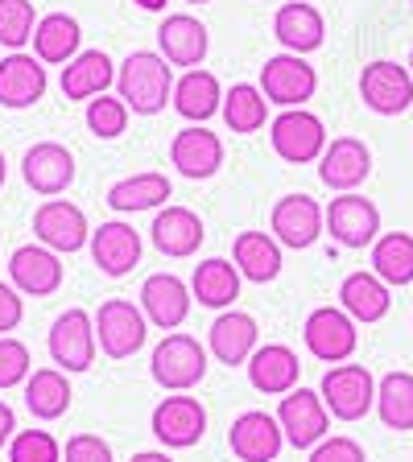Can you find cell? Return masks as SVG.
Returning a JSON list of instances; mask_svg holds the SVG:
<instances>
[{
  "label": "cell",
  "mask_w": 413,
  "mask_h": 462,
  "mask_svg": "<svg viewBox=\"0 0 413 462\" xmlns=\"http://www.w3.org/2000/svg\"><path fill=\"white\" fill-rule=\"evenodd\" d=\"M116 83H120V99L136 116H157L165 107V99H174L170 62L162 54H154V50L128 54L120 62V70H116Z\"/></svg>",
  "instance_id": "cell-1"
},
{
  "label": "cell",
  "mask_w": 413,
  "mask_h": 462,
  "mask_svg": "<svg viewBox=\"0 0 413 462\" xmlns=\"http://www.w3.org/2000/svg\"><path fill=\"white\" fill-rule=\"evenodd\" d=\"M149 372L165 393H186V388L202 384V375H207V346L191 335H165L154 346Z\"/></svg>",
  "instance_id": "cell-2"
},
{
  "label": "cell",
  "mask_w": 413,
  "mask_h": 462,
  "mask_svg": "<svg viewBox=\"0 0 413 462\" xmlns=\"http://www.w3.org/2000/svg\"><path fill=\"white\" fill-rule=\"evenodd\" d=\"M318 396H323V404L331 409V417H339V421H360L376 404V380L364 364H335L323 375Z\"/></svg>",
  "instance_id": "cell-3"
},
{
  "label": "cell",
  "mask_w": 413,
  "mask_h": 462,
  "mask_svg": "<svg viewBox=\"0 0 413 462\" xmlns=\"http://www.w3.org/2000/svg\"><path fill=\"white\" fill-rule=\"evenodd\" d=\"M96 338H99V351L108 359H128L136 356L149 338V318H145L141 306L125 298H112L96 310Z\"/></svg>",
  "instance_id": "cell-4"
},
{
  "label": "cell",
  "mask_w": 413,
  "mask_h": 462,
  "mask_svg": "<svg viewBox=\"0 0 413 462\" xmlns=\"http://www.w3.org/2000/svg\"><path fill=\"white\" fill-rule=\"evenodd\" d=\"M269 141L281 162L306 165V162L323 157V149H327V128H323V120H318L314 112H306V107H286L269 125Z\"/></svg>",
  "instance_id": "cell-5"
},
{
  "label": "cell",
  "mask_w": 413,
  "mask_h": 462,
  "mask_svg": "<svg viewBox=\"0 0 413 462\" xmlns=\"http://www.w3.org/2000/svg\"><path fill=\"white\" fill-rule=\"evenodd\" d=\"M260 91L277 107H302L318 91V75L302 54H273L260 67Z\"/></svg>",
  "instance_id": "cell-6"
},
{
  "label": "cell",
  "mask_w": 413,
  "mask_h": 462,
  "mask_svg": "<svg viewBox=\"0 0 413 462\" xmlns=\"http://www.w3.org/2000/svg\"><path fill=\"white\" fill-rule=\"evenodd\" d=\"M149 430H154V438L165 450H191V446L202 442V433H207V409L194 396L174 393L154 409Z\"/></svg>",
  "instance_id": "cell-7"
},
{
  "label": "cell",
  "mask_w": 413,
  "mask_h": 462,
  "mask_svg": "<svg viewBox=\"0 0 413 462\" xmlns=\"http://www.w3.org/2000/svg\"><path fill=\"white\" fill-rule=\"evenodd\" d=\"M96 318L87 310H67L50 327V359L62 372H87L96 364Z\"/></svg>",
  "instance_id": "cell-8"
},
{
  "label": "cell",
  "mask_w": 413,
  "mask_h": 462,
  "mask_svg": "<svg viewBox=\"0 0 413 462\" xmlns=\"http://www.w3.org/2000/svg\"><path fill=\"white\" fill-rule=\"evenodd\" d=\"M277 421L286 430V442L294 450H314L323 438H327L331 425V409L323 404V396L310 393V388H294V393L281 396Z\"/></svg>",
  "instance_id": "cell-9"
},
{
  "label": "cell",
  "mask_w": 413,
  "mask_h": 462,
  "mask_svg": "<svg viewBox=\"0 0 413 462\" xmlns=\"http://www.w3.org/2000/svg\"><path fill=\"white\" fill-rule=\"evenodd\" d=\"M302 338H306V351L314 359H323V364H343V359H352V351H356V343H360L356 318L347 314V310L323 306L306 318Z\"/></svg>",
  "instance_id": "cell-10"
},
{
  "label": "cell",
  "mask_w": 413,
  "mask_h": 462,
  "mask_svg": "<svg viewBox=\"0 0 413 462\" xmlns=\"http://www.w3.org/2000/svg\"><path fill=\"white\" fill-rule=\"evenodd\" d=\"M269 227H273V240H277L281 248L302 252L323 236L327 211H323L310 194H286V199H277V207H273Z\"/></svg>",
  "instance_id": "cell-11"
},
{
  "label": "cell",
  "mask_w": 413,
  "mask_h": 462,
  "mask_svg": "<svg viewBox=\"0 0 413 462\" xmlns=\"http://www.w3.org/2000/svg\"><path fill=\"white\" fill-rule=\"evenodd\" d=\"M360 99L364 107H372L376 116H401L413 104V75L389 58L380 62H368L364 75H360Z\"/></svg>",
  "instance_id": "cell-12"
},
{
  "label": "cell",
  "mask_w": 413,
  "mask_h": 462,
  "mask_svg": "<svg viewBox=\"0 0 413 462\" xmlns=\"http://www.w3.org/2000/svg\"><path fill=\"white\" fill-rule=\"evenodd\" d=\"M33 236L38 244H46L50 252H79L83 244H91V227L87 215L67 199H46L33 211Z\"/></svg>",
  "instance_id": "cell-13"
},
{
  "label": "cell",
  "mask_w": 413,
  "mask_h": 462,
  "mask_svg": "<svg viewBox=\"0 0 413 462\" xmlns=\"http://www.w3.org/2000/svg\"><path fill=\"white\" fill-rule=\"evenodd\" d=\"M281 442H286V430H281V421L269 417L265 409L240 413L228 430V446L240 462H273L281 454Z\"/></svg>",
  "instance_id": "cell-14"
},
{
  "label": "cell",
  "mask_w": 413,
  "mask_h": 462,
  "mask_svg": "<svg viewBox=\"0 0 413 462\" xmlns=\"http://www.w3.org/2000/svg\"><path fill=\"white\" fill-rule=\"evenodd\" d=\"M327 231L331 240H339L343 248H368L376 244V231H380V211L364 194H339L327 207Z\"/></svg>",
  "instance_id": "cell-15"
},
{
  "label": "cell",
  "mask_w": 413,
  "mask_h": 462,
  "mask_svg": "<svg viewBox=\"0 0 413 462\" xmlns=\"http://www.w3.org/2000/svg\"><path fill=\"white\" fill-rule=\"evenodd\" d=\"M191 285L183 277H174V273H154V277L141 285V310L145 318L162 330H178L191 314Z\"/></svg>",
  "instance_id": "cell-16"
},
{
  "label": "cell",
  "mask_w": 413,
  "mask_h": 462,
  "mask_svg": "<svg viewBox=\"0 0 413 462\" xmlns=\"http://www.w3.org/2000/svg\"><path fill=\"white\" fill-rule=\"evenodd\" d=\"M21 173H25L29 190L54 199V194H62L70 182H75V157H70L67 144L42 141V144H33V149H25V157H21Z\"/></svg>",
  "instance_id": "cell-17"
},
{
  "label": "cell",
  "mask_w": 413,
  "mask_h": 462,
  "mask_svg": "<svg viewBox=\"0 0 413 462\" xmlns=\"http://www.w3.org/2000/svg\"><path fill=\"white\" fill-rule=\"evenodd\" d=\"M368 173H372V153L360 136H335L318 157V178L331 190H356Z\"/></svg>",
  "instance_id": "cell-18"
},
{
  "label": "cell",
  "mask_w": 413,
  "mask_h": 462,
  "mask_svg": "<svg viewBox=\"0 0 413 462\" xmlns=\"http://www.w3.org/2000/svg\"><path fill=\"white\" fill-rule=\"evenodd\" d=\"M9 281L29 298H50L62 289V260L46 244H25L9 256Z\"/></svg>",
  "instance_id": "cell-19"
},
{
  "label": "cell",
  "mask_w": 413,
  "mask_h": 462,
  "mask_svg": "<svg viewBox=\"0 0 413 462\" xmlns=\"http://www.w3.org/2000/svg\"><path fill=\"white\" fill-rule=\"evenodd\" d=\"M46 96V62L33 54L13 50L9 58H0V107H33Z\"/></svg>",
  "instance_id": "cell-20"
},
{
  "label": "cell",
  "mask_w": 413,
  "mask_h": 462,
  "mask_svg": "<svg viewBox=\"0 0 413 462\" xmlns=\"http://www.w3.org/2000/svg\"><path fill=\"white\" fill-rule=\"evenodd\" d=\"M170 162L178 165L183 178H194V182L215 178L223 165V141L215 133H207L202 125H191L170 141Z\"/></svg>",
  "instance_id": "cell-21"
},
{
  "label": "cell",
  "mask_w": 413,
  "mask_h": 462,
  "mask_svg": "<svg viewBox=\"0 0 413 462\" xmlns=\"http://www.w3.org/2000/svg\"><path fill=\"white\" fill-rule=\"evenodd\" d=\"M157 46H162V58L170 62V67H202V58H207V46H211V38H207V25H202L199 17H191V13H174V17L162 21V29H157Z\"/></svg>",
  "instance_id": "cell-22"
},
{
  "label": "cell",
  "mask_w": 413,
  "mask_h": 462,
  "mask_svg": "<svg viewBox=\"0 0 413 462\" xmlns=\"http://www.w3.org/2000/svg\"><path fill=\"white\" fill-rule=\"evenodd\" d=\"M257 318L244 314V310H223L220 318L211 322V330H207V346H211V356L220 359V364L228 367H240L252 359V351H257Z\"/></svg>",
  "instance_id": "cell-23"
},
{
  "label": "cell",
  "mask_w": 413,
  "mask_h": 462,
  "mask_svg": "<svg viewBox=\"0 0 413 462\" xmlns=\"http://www.w3.org/2000/svg\"><path fill=\"white\" fill-rule=\"evenodd\" d=\"M244 367H249V384L257 388V393H265V396H286V393H294V388H298L302 364H298V356H294L286 343L257 346V351H252V359Z\"/></svg>",
  "instance_id": "cell-24"
},
{
  "label": "cell",
  "mask_w": 413,
  "mask_h": 462,
  "mask_svg": "<svg viewBox=\"0 0 413 462\" xmlns=\"http://www.w3.org/2000/svg\"><path fill=\"white\" fill-rule=\"evenodd\" d=\"M91 260L99 264L104 277H125V273L136 269V260H141V236L120 219L99 223L91 231Z\"/></svg>",
  "instance_id": "cell-25"
},
{
  "label": "cell",
  "mask_w": 413,
  "mask_h": 462,
  "mask_svg": "<svg viewBox=\"0 0 413 462\" xmlns=\"http://www.w3.org/2000/svg\"><path fill=\"white\" fill-rule=\"evenodd\" d=\"M149 236H154L157 252H162V256H174V260L194 256V252H199V244L207 240L202 219L191 211V207H165V211H157Z\"/></svg>",
  "instance_id": "cell-26"
},
{
  "label": "cell",
  "mask_w": 413,
  "mask_h": 462,
  "mask_svg": "<svg viewBox=\"0 0 413 462\" xmlns=\"http://www.w3.org/2000/svg\"><path fill=\"white\" fill-rule=\"evenodd\" d=\"M273 33H277V42L289 50V54H310V50L323 46L327 25H323V13H318L314 5L289 0V5L277 9V17H273Z\"/></svg>",
  "instance_id": "cell-27"
},
{
  "label": "cell",
  "mask_w": 413,
  "mask_h": 462,
  "mask_svg": "<svg viewBox=\"0 0 413 462\" xmlns=\"http://www.w3.org/2000/svg\"><path fill=\"white\" fill-rule=\"evenodd\" d=\"M174 112L183 116V120H211L215 112H223V91H220V79L211 70H186L178 83H174Z\"/></svg>",
  "instance_id": "cell-28"
},
{
  "label": "cell",
  "mask_w": 413,
  "mask_h": 462,
  "mask_svg": "<svg viewBox=\"0 0 413 462\" xmlns=\"http://www.w3.org/2000/svg\"><path fill=\"white\" fill-rule=\"evenodd\" d=\"M191 293L207 310H231V301L240 298V269H236V260H223V256L202 260L191 277Z\"/></svg>",
  "instance_id": "cell-29"
},
{
  "label": "cell",
  "mask_w": 413,
  "mask_h": 462,
  "mask_svg": "<svg viewBox=\"0 0 413 462\" xmlns=\"http://www.w3.org/2000/svg\"><path fill=\"white\" fill-rule=\"evenodd\" d=\"M231 260H236L240 277L265 285V281H277L281 273V244L269 231H240L236 244H231Z\"/></svg>",
  "instance_id": "cell-30"
},
{
  "label": "cell",
  "mask_w": 413,
  "mask_h": 462,
  "mask_svg": "<svg viewBox=\"0 0 413 462\" xmlns=\"http://www.w3.org/2000/svg\"><path fill=\"white\" fill-rule=\"evenodd\" d=\"M112 79H116L112 58H108L104 50H83V54H75L67 67H62V96L96 99L112 87Z\"/></svg>",
  "instance_id": "cell-31"
},
{
  "label": "cell",
  "mask_w": 413,
  "mask_h": 462,
  "mask_svg": "<svg viewBox=\"0 0 413 462\" xmlns=\"http://www.w3.org/2000/svg\"><path fill=\"white\" fill-rule=\"evenodd\" d=\"M79 42H83L79 21L70 13H50L33 29V58H42L46 67H62L79 54Z\"/></svg>",
  "instance_id": "cell-32"
},
{
  "label": "cell",
  "mask_w": 413,
  "mask_h": 462,
  "mask_svg": "<svg viewBox=\"0 0 413 462\" xmlns=\"http://www.w3.org/2000/svg\"><path fill=\"white\" fill-rule=\"evenodd\" d=\"M339 301H343V310L356 318V322H380V318L389 314V306H393L389 285L376 277V273H352V277H343Z\"/></svg>",
  "instance_id": "cell-33"
},
{
  "label": "cell",
  "mask_w": 413,
  "mask_h": 462,
  "mask_svg": "<svg viewBox=\"0 0 413 462\" xmlns=\"http://www.w3.org/2000/svg\"><path fill=\"white\" fill-rule=\"evenodd\" d=\"M70 384L62 367H38V372L25 380V409L38 421H58V417L70 409Z\"/></svg>",
  "instance_id": "cell-34"
},
{
  "label": "cell",
  "mask_w": 413,
  "mask_h": 462,
  "mask_svg": "<svg viewBox=\"0 0 413 462\" xmlns=\"http://www.w3.org/2000/svg\"><path fill=\"white\" fill-rule=\"evenodd\" d=\"M170 194H174V186L165 173H133V178H120V182L108 190V207L120 215L154 211V207H162V202L170 199Z\"/></svg>",
  "instance_id": "cell-35"
},
{
  "label": "cell",
  "mask_w": 413,
  "mask_h": 462,
  "mask_svg": "<svg viewBox=\"0 0 413 462\" xmlns=\"http://www.w3.org/2000/svg\"><path fill=\"white\" fill-rule=\"evenodd\" d=\"M372 273L385 285H409L413 281V236L409 231H389L372 244Z\"/></svg>",
  "instance_id": "cell-36"
},
{
  "label": "cell",
  "mask_w": 413,
  "mask_h": 462,
  "mask_svg": "<svg viewBox=\"0 0 413 462\" xmlns=\"http://www.w3.org/2000/svg\"><path fill=\"white\" fill-rule=\"evenodd\" d=\"M376 413L397 433L413 430V372H389L376 384Z\"/></svg>",
  "instance_id": "cell-37"
},
{
  "label": "cell",
  "mask_w": 413,
  "mask_h": 462,
  "mask_svg": "<svg viewBox=\"0 0 413 462\" xmlns=\"http://www.w3.org/2000/svg\"><path fill=\"white\" fill-rule=\"evenodd\" d=\"M265 120H269V99H265V91L252 83H236L223 96V125L231 128V133H260L265 128Z\"/></svg>",
  "instance_id": "cell-38"
},
{
  "label": "cell",
  "mask_w": 413,
  "mask_h": 462,
  "mask_svg": "<svg viewBox=\"0 0 413 462\" xmlns=\"http://www.w3.org/2000/svg\"><path fill=\"white\" fill-rule=\"evenodd\" d=\"M87 128L99 141H116L128 128V104L120 96H96L87 99Z\"/></svg>",
  "instance_id": "cell-39"
},
{
  "label": "cell",
  "mask_w": 413,
  "mask_h": 462,
  "mask_svg": "<svg viewBox=\"0 0 413 462\" xmlns=\"http://www.w3.org/2000/svg\"><path fill=\"white\" fill-rule=\"evenodd\" d=\"M33 5L29 0H0V46L21 50L25 42H33Z\"/></svg>",
  "instance_id": "cell-40"
},
{
  "label": "cell",
  "mask_w": 413,
  "mask_h": 462,
  "mask_svg": "<svg viewBox=\"0 0 413 462\" xmlns=\"http://www.w3.org/2000/svg\"><path fill=\"white\" fill-rule=\"evenodd\" d=\"M9 462H62V446L46 430H21L9 442Z\"/></svg>",
  "instance_id": "cell-41"
},
{
  "label": "cell",
  "mask_w": 413,
  "mask_h": 462,
  "mask_svg": "<svg viewBox=\"0 0 413 462\" xmlns=\"http://www.w3.org/2000/svg\"><path fill=\"white\" fill-rule=\"evenodd\" d=\"M29 367H33V359H29V346L21 343V338H13V335H0V388L25 384L29 375H33Z\"/></svg>",
  "instance_id": "cell-42"
},
{
  "label": "cell",
  "mask_w": 413,
  "mask_h": 462,
  "mask_svg": "<svg viewBox=\"0 0 413 462\" xmlns=\"http://www.w3.org/2000/svg\"><path fill=\"white\" fill-rule=\"evenodd\" d=\"M62 462H112V446L99 433H75L62 450Z\"/></svg>",
  "instance_id": "cell-43"
},
{
  "label": "cell",
  "mask_w": 413,
  "mask_h": 462,
  "mask_svg": "<svg viewBox=\"0 0 413 462\" xmlns=\"http://www.w3.org/2000/svg\"><path fill=\"white\" fill-rule=\"evenodd\" d=\"M310 462H368V454L356 438H323L310 450Z\"/></svg>",
  "instance_id": "cell-44"
},
{
  "label": "cell",
  "mask_w": 413,
  "mask_h": 462,
  "mask_svg": "<svg viewBox=\"0 0 413 462\" xmlns=\"http://www.w3.org/2000/svg\"><path fill=\"white\" fill-rule=\"evenodd\" d=\"M17 293H21L17 285H5V281H0V335L17 330L21 318H25V301H21Z\"/></svg>",
  "instance_id": "cell-45"
},
{
  "label": "cell",
  "mask_w": 413,
  "mask_h": 462,
  "mask_svg": "<svg viewBox=\"0 0 413 462\" xmlns=\"http://www.w3.org/2000/svg\"><path fill=\"white\" fill-rule=\"evenodd\" d=\"M13 430H17V417H13V409H9V404L0 401V446H9L13 438H17V433H13Z\"/></svg>",
  "instance_id": "cell-46"
},
{
  "label": "cell",
  "mask_w": 413,
  "mask_h": 462,
  "mask_svg": "<svg viewBox=\"0 0 413 462\" xmlns=\"http://www.w3.org/2000/svg\"><path fill=\"white\" fill-rule=\"evenodd\" d=\"M133 462H174L165 450H141V454H133Z\"/></svg>",
  "instance_id": "cell-47"
},
{
  "label": "cell",
  "mask_w": 413,
  "mask_h": 462,
  "mask_svg": "<svg viewBox=\"0 0 413 462\" xmlns=\"http://www.w3.org/2000/svg\"><path fill=\"white\" fill-rule=\"evenodd\" d=\"M133 5H141L145 13H162L165 5H170V0H133Z\"/></svg>",
  "instance_id": "cell-48"
},
{
  "label": "cell",
  "mask_w": 413,
  "mask_h": 462,
  "mask_svg": "<svg viewBox=\"0 0 413 462\" xmlns=\"http://www.w3.org/2000/svg\"><path fill=\"white\" fill-rule=\"evenodd\" d=\"M0 186H5V153H0Z\"/></svg>",
  "instance_id": "cell-49"
},
{
  "label": "cell",
  "mask_w": 413,
  "mask_h": 462,
  "mask_svg": "<svg viewBox=\"0 0 413 462\" xmlns=\"http://www.w3.org/2000/svg\"><path fill=\"white\" fill-rule=\"evenodd\" d=\"M186 5H207V0H186Z\"/></svg>",
  "instance_id": "cell-50"
},
{
  "label": "cell",
  "mask_w": 413,
  "mask_h": 462,
  "mask_svg": "<svg viewBox=\"0 0 413 462\" xmlns=\"http://www.w3.org/2000/svg\"><path fill=\"white\" fill-rule=\"evenodd\" d=\"M409 75H413V54H409Z\"/></svg>",
  "instance_id": "cell-51"
}]
</instances>
